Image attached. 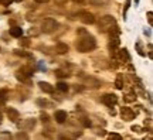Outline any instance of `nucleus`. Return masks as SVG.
Listing matches in <instances>:
<instances>
[{
	"mask_svg": "<svg viewBox=\"0 0 153 140\" xmlns=\"http://www.w3.org/2000/svg\"><path fill=\"white\" fill-rule=\"evenodd\" d=\"M75 1H84V0H75Z\"/></svg>",
	"mask_w": 153,
	"mask_h": 140,
	"instance_id": "obj_27",
	"label": "nucleus"
},
{
	"mask_svg": "<svg viewBox=\"0 0 153 140\" xmlns=\"http://www.w3.org/2000/svg\"><path fill=\"white\" fill-rule=\"evenodd\" d=\"M120 115H122L123 120H132L135 118V112L131 108H122L120 109Z\"/></svg>",
	"mask_w": 153,
	"mask_h": 140,
	"instance_id": "obj_6",
	"label": "nucleus"
},
{
	"mask_svg": "<svg viewBox=\"0 0 153 140\" xmlns=\"http://www.w3.org/2000/svg\"><path fill=\"white\" fill-rule=\"evenodd\" d=\"M132 130H135V132H140V127H139V126H133Z\"/></svg>",
	"mask_w": 153,
	"mask_h": 140,
	"instance_id": "obj_24",
	"label": "nucleus"
},
{
	"mask_svg": "<svg viewBox=\"0 0 153 140\" xmlns=\"http://www.w3.org/2000/svg\"><path fill=\"white\" fill-rule=\"evenodd\" d=\"M16 1H23V0H16Z\"/></svg>",
	"mask_w": 153,
	"mask_h": 140,
	"instance_id": "obj_28",
	"label": "nucleus"
},
{
	"mask_svg": "<svg viewBox=\"0 0 153 140\" xmlns=\"http://www.w3.org/2000/svg\"><path fill=\"white\" fill-rule=\"evenodd\" d=\"M20 71H22L23 74H26L27 76H31V75H33V70H31V68H28V67H23Z\"/></svg>",
	"mask_w": 153,
	"mask_h": 140,
	"instance_id": "obj_16",
	"label": "nucleus"
},
{
	"mask_svg": "<svg viewBox=\"0 0 153 140\" xmlns=\"http://www.w3.org/2000/svg\"><path fill=\"white\" fill-rule=\"evenodd\" d=\"M55 53H57V54H65V53H68V45H67V44H62V43L57 44V45H55Z\"/></svg>",
	"mask_w": 153,
	"mask_h": 140,
	"instance_id": "obj_10",
	"label": "nucleus"
},
{
	"mask_svg": "<svg viewBox=\"0 0 153 140\" xmlns=\"http://www.w3.org/2000/svg\"><path fill=\"white\" fill-rule=\"evenodd\" d=\"M95 47H97V43H95V38H94L92 36L81 38V40L76 43V50H78L79 53H89V51H92Z\"/></svg>",
	"mask_w": 153,
	"mask_h": 140,
	"instance_id": "obj_1",
	"label": "nucleus"
},
{
	"mask_svg": "<svg viewBox=\"0 0 153 140\" xmlns=\"http://www.w3.org/2000/svg\"><path fill=\"white\" fill-rule=\"evenodd\" d=\"M7 95V89H0V98H4Z\"/></svg>",
	"mask_w": 153,
	"mask_h": 140,
	"instance_id": "obj_21",
	"label": "nucleus"
},
{
	"mask_svg": "<svg viewBox=\"0 0 153 140\" xmlns=\"http://www.w3.org/2000/svg\"><path fill=\"white\" fill-rule=\"evenodd\" d=\"M148 20H149V23L152 24V11H149L148 13Z\"/></svg>",
	"mask_w": 153,
	"mask_h": 140,
	"instance_id": "obj_23",
	"label": "nucleus"
},
{
	"mask_svg": "<svg viewBox=\"0 0 153 140\" xmlns=\"http://www.w3.org/2000/svg\"><path fill=\"white\" fill-rule=\"evenodd\" d=\"M23 34V30L20 27H11L10 28V36H13V37H22Z\"/></svg>",
	"mask_w": 153,
	"mask_h": 140,
	"instance_id": "obj_11",
	"label": "nucleus"
},
{
	"mask_svg": "<svg viewBox=\"0 0 153 140\" xmlns=\"http://www.w3.org/2000/svg\"><path fill=\"white\" fill-rule=\"evenodd\" d=\"M108 137H109V139H116V140H120V139H122V137H120L119 135H116V133H111Z\"/></svg>",
	"mask_w": 153,
	"mask_h": 140,
	"instance_id": "obj_18",
	"label": "nucleus"
},
{
	"mask_svg": "<svg viewBox=\"0 0 153 140\" xmlns=\"http://www.w3.org/2000/svg\"><path fill=\"white\" fill-rule=\"evenodd\" d=\"M36 1H37V3H47L48 0H36Z\"/></svg>",
	"mask_w": 153,
	"mask_h": 140,
	"instance_id": "obj_25",
	"label": "nucleus"
},
{
	"mask_svg": "<svg viewBox=\"0 0 153 140\" xmlns=\"http://www.w3.org/2000/svg\"><path fill=\"white\" fill-rule=\"evenodd\" d=\"M102 102L106 105V106H114L118 102V96L114 95V93H105L102 96Z\"/></svg>",
	"mask_w": 153,
	"mask_h": 140,
	"instance_id": "obj_5",
	"label": "nucleus"
},
{
	"mask_svg": "<svg viewBox=\"0 0 153 140\" xmlns=\"http://www.w3.org/2000/svg\"><path fill=\"white\" fill-rule=\"evenodd\" d=\"M34 124H36V120L34 119H28V120H26L24 122V129H30V127H34Z\"/></svg>",
	"mask_w": 153,
	"mask_h": 140,
	"instance_id": "obj_14",
	"label": "nucleus"
},
{
	"mask_svg": "<svg viewBox=\"0 0 153 140\" xmlns=\"http://www.w3.org/2000/svg\"><path fill=\"white\" fill-rule=\"evenodd\" d=\"M115 24V19L112 16H104L99 20V31H108Z\"/></svg>",
	"mask_w": 153,
	"mask_h": 140,
	"instance_id": "obj_2",
	"label": "nucleus"
},
{
	"mask_svg": "<svg viewBox=\"0 0 153 140\" xmlns=\"http://www.w3.org/2000/svg\"><path fill=\"white\" fill-rule=\"evenodd\" d=\"M57 88H58L60 91H62V92L68 91V85H67L65 82H58V84H57Z\"/></svg>",
	"mask_w": 153,
	"mask_h": 140,
	"instance_id": "obj_15",
	"label": "nucleus"
},
{
	"mask_svg": "<svg viewBox=\"0 0 153 140\" xmlns=\"http://www.w3.org/2000/svg\"><path fill=\"white\" fill-rule=\"evenodd\" d=\"M55 74H57V76H67L68 75V74H67V72H64V71H57V72H55Z\"/></svg>",
	"mask_w": 153,
	"mask_h": 140,
	"instance_id": "obj_20",
	"label": "nucleus"
},
{
	"mask_svg": "<svg viewBox=\"0 0 153 140\" xmlns=\"http://www.w3.org/2000/svg\"><path fill=\"white\" fill-rule=\"evenodd\" d=\"M7 116H9V119H10L11 122H14V123H16L17 120L20 119V113H19V110H16V109L9 108L7 109Z\"/></svg>",
	"mask_w": 153,
	"mask_h": 140,
	"instance_id": "obj_7",
	"label": "nucleus"
},
{
	"mask_svg": "<svg viewBox=\"0 0 153 140\" xmlns=\"http://www.w3.org/2000/svg\"><path fill=\"white\" fill-rule=\"evenodd\" d=\"M16 78L22 82H28V76L26 75V74H23L22 71H17L16 72Z\"/></svg>",
	"mask_w": 153,
	"mask_h": 140,
	"instance_id": "obj_12",
	"label": "nucleus"
},
{
	"mask_svg": "<svg viewBox=\"0 0 153 140\" xmlns=\"http://www.w3.org/2000/svg\"><path fill=\"white\" fill-rule=\"evenodd\" d=\"M58 28V23L55 21V20H53V19H45V20H43V23H41V30H43L44 33H53Z\"/></svg>",
	"mask_w": 153,
	"mask_h": 140,
	"instance_id": "obj_3",
	"label": "nucleus"
},
{
	"mask_svg": "<svg viewBox=\"0 0 153 140\" xmlns=\"http://www.w3.org/2000/svg\"><path fill=\"white\" fill-rule=\"evenodd\" d=\"M41 119H43V122H47V120H48V115L43 113V115H41Z\"/></svg>",
	"mask_w": 153,
	"mask_h": 140,
	"instance_id": "obj_22",
	"label": "nucleus"
},
{
	"mask_svg": "<svg viewBox=\"0 0 153 140\" xmlns=\"http://www.w3.org/2000/svg\"><path fill=\"white\" fill-rule=\"evenodd\" d=\"M78 17H79V20H81L82 23H85V24H94V23H95V17H94V14L89 13V11H81V13L78 14Z\"/></svg>",
	"mask_w": 153,
	"mask_h": 140,
	"instance_id": "obj_4",
	"label": "nucleus"
},
{
	"mask_svg": "<svg viewBox=\"0 0 153 140\" xmlns=\"http://www.w3.org/2000/svg\"><path fill=\"white\" fill-rule=\"evenodd\" d=\"M119 57L122 59H125V61H131V57H129V54H128V51H126L125 48L119 51Z\"/></svg>",
	"mask_w": 153,
	"mask_h": 140,
	"instance_id": "obj_13",
	"label": "nucleus"
},
{
	"mask_svg": "<svg viewBox=\"0 0 153 140\" xmlns=\"http://www.w3.org/2000/svg\"><path fill=\"white\" fill-rule=\"evenodd\" d=\"M115 85H116V88H118V89H123V82H122V78H120V76L116 79Z\"/></svg>",
	"mask_w": 153,
	"mask_h": 140,
	"instance_id": "obj_17",
	"label": "nucleus"
},
{
	"mask_svg": "<svg viewBox=\"0 0 153 140\" xmlns=\"http://www.w3.org/2000/svg\"><path fill=\"white\" fill-rule=\"evenodd\" d=\"M67 112L65 110H57L54 115V119H55V122H58V123H64L67 120Z\"/></svg>",
	"mask_w": 153,
	"mask_h": 140,
	"instance_id": "obj_8",
	"label": "nucleus"
},
{
	"mask_svg": "<svg viewBox=\"0 0 153 140\" xmlns=\"http://www.w3.org/2000/svg\"><path fill=\"white\" fill-rule=\"evenodd\" d=\"M11 1H13V0H0V4H3V6H10Z\"/></svg>",
	"mask_w": 153,
	"mask_h": 140,
	"instance_id": "obj_19",
	"label": "nucleus"
},
{
	"mask_svg": "<svg viewBox=\"0 0 153 140\" xmlns=\"http://www.w3.org/2000/svg\"><path fill=\"white\" fill-rule=\"evenodd\" d=\"M1 119H3V116H1V113H0V124H1Z\"/></svg>",
	"mask_w": 153,
	"mask_h": 140,
	"instance_id": "obj_26",
	"label": "nucleus"
},
{
	"mask_svg": "<svg viewBox=\"0 0 153 140\" xmlns=\"http://www.w3.org/2000/svg\"><path fill=\"white\" fill-rule=\"evenodd\" d=\"M38 86L43 92H47V93H53L54 92V86L50 85L48 82H38Z\"/></svg>",
	"mask_w": 153,
	"mask_h": 140,
	"instance_id": "obj_9",
	"label": "nucleus"
}]
</instances>
